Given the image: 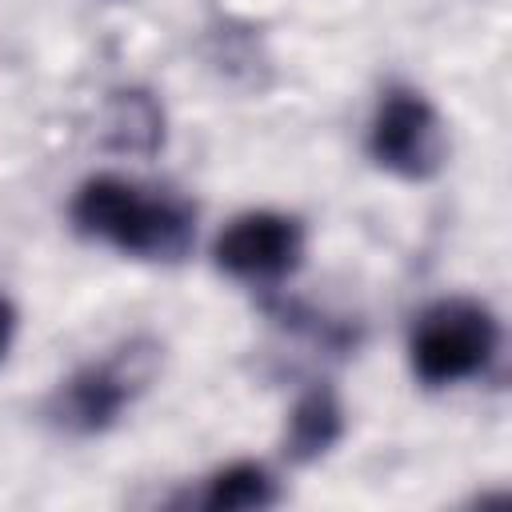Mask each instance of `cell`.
Returning a JSON list of instances; mask_svg holds the SVG:
<instances>
[{
	"mask_svg": "<svg viewBox=\"0 0 512 512\" xmlns=\"http://www.w3.org/2000/svg\"><path fill=\"white\" fill-rule=\"evenodd\" d=\"M76 232L136 260H180L196 236V208L168 192H144L124 176H92L72 200Z\"/></svg>",
	"mask_w": 512,
	"mask_h": 512,
	"instance_id": "6da1fadb",
	"label": "cell"
},
{
	"mask_svg": "<svg viewBox=\"0 0 512 512\" xmlns=\"http://www.w3.org/2000/svg\"><path fill=\"white\" fill-rule=\"evenodd\" d=\"M500 352V320L488 304L448 296L428 304L408 336V360L420 384L452 388L480 376Z\"/></svg>",
	"mask_w": 512,
	"mask_h": 512,
	"instance_id": "7a4b0ae2",
	"label": "cell"
},
{
	"mask_svg": "<svg viewBox=\"0 0 512 512\" xmlns=\"http://www.w3.org/2000/svg\"><path fill=\"white\" fill-rule=\"evenodd\" d=\"M368 152L384 172L400 180H428L440 172L444 152H448L444 124L420 92L392 88L372 116Z\"/></svg>",
	"mask_w": 512,
	"mask_h": 512,
	"instance_id": "3957f363",
	"label": "cell"
},
{
	"mask_svg": "<svg viewBox=\"0 0 512 512\" xmlns=\"http://www.w3.org/2000/svg\"><path fill=\"white\" fill-rule=\"evenodd\" d=\"M304 256V228L284 212H240L212 244L220 272L244 284H276L296 272Z\"/></svg>",
	"mask_w": 512,
	"mask_h": 512,
	"instance_id": "277c9868",
	"label": "cell"
},
{
	"mask_svg": "<svg viewBox=\"0 0 512 512\" xmlns=\"http://www.w3.org/2000/svg\"><path fill=\"white\" fill-rule=\"evenodd\" d=\"M136 388H140V372L124 356H112L100 364H84L68 380H60L48 412H52L56 428H64L72 436H96L120 420V412L132 404Z\"/></svg>",
	"mask_w": 512,
	"mask_h": 512,
	"instance_id": "5b68a950",
	"label": "cell"
},
{
	"mask_svg": "<svg viewBox=\"0 0 512 512\" xmlns=\"http://www.w3.org/2000/svg\"><path fill=\"white\" fill-rule=\"evenodd\" d=\"M344 436V408L328 388H312L304 392L292 412H288V428H284V456L292 464H312L320 460L336 440Z\"/></svg>",
	"mask_w": 512,
	"mask_h": 512,
	"instance_id": "8992f818",
	"label": "cell"
},
{
	"mask_svg": "<svg viewBox=\"0 0 512 512\" xmlns=\"http://www.w3.org/2000/svg\"><path fill=\"white\" fill-rule=\"evenodd\" d=\"M276 500H280L276 476L252 460H236L212 472L200 492V508H212V512H260V508H272Z\"/></svg>",
	"mask_w": 512,
	"mask_h": 512,
	"instance_id": "52a82bcc",
	"label": "cell"
},
{
	"mask_svg": "<svg viewBox=\"0 0 512 512\" xmlns=\"http://www.w3.org/2000/svg\"><path fill=\"white\" fill-rule=\"evenodd\" d=\"M116 128H120V148L128 152H152L160 144V112L144 92H120L116 100Z\"/></svg>",
	"mask_w": 512,
	"mask_h": 512,
	"instance_id": "ba28073f",
	"label": "cell"
},
{
	"mask_svg": "<svg viewBox=\"0 0 512 512\" xmlns=\"http://www.w3.org/2000/svg\"><path fill=\"white\" fill-rule=\"evenodd\" d=\"M12 332H16V308H12V300L0 292V360H4V352H8V344H12Z\"/></svg>",
	"mask_w": 512,
	"mask_h": 512,
	"instance_id": "9c48e42d",
	"label": "cell"
}]
</instances>
